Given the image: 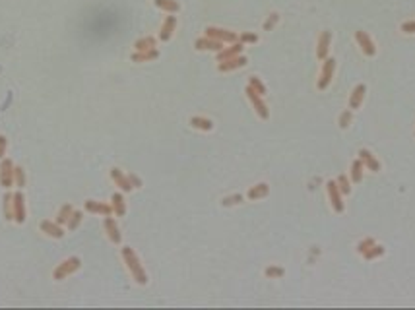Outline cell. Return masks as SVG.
Instances as JSON below:
<instances>
[{
	"instance_id": "9a60e30c",
	"label": "cell",
	"mask_w": 415,
	"mask_h": 310,
	"mask_svg": "<svg viewBox=\"0 0 415 310\" xmlns=\"http://www.w3.org/2000/svg\"><path fill=\"white\" fill-rule=\"evenodd\" d=\"M247 64V58L245 56H233V58H227L223 62H219V72H231V70H237V68H243Z\"/></svg>"
},
{
	"instance_id": "ffe728a7",
	"label": "cell",
	"mask_w": 415,
	"mask_h": 310,
	"mask_svg": "<svg viewBox=\"0 0 415 310\" xmlns=\"http://www.w3.org/2000/svg\"><path fill=\"white\" fill-rule=\"evenodd\" d=\"M241 53H243V43H233L231 47H227V49H221V51L217 53V62H223V60H227V58L239 56Z\"/></svg>"
},
{
	"instance_id": "d6986e66",
	"label": "cell",
	"mask_w": 415,
	"mask_h": 310,
	"mask_svg": "<svg viewBox=\"0 0 415 310\" xmlns=\"http://www.w3.org/2000/svg\"><path fill=\"white\" fill-rule=\"evenodd\" d=\"M268 194H270V186L266 183H258L247 192V198L249 200H260V198H266Z\"/></svg>"
},
{
	"instance_id": "7bdbcfd3",
	"label": "cell",
	"mask_w": 415,
	"mask_h": 310,
	"mask_svg": "<svg viewBox=\"0 0 415 310\" xmlns=\"http://www.w3.org/2000/svg\"><path fill=\"white\" fill-rule=\"evenodd\" d=\"M128 179H130V184H132L134 188H140V186H142V181H140L136 175H128Z\"/></svg>"
},
{
	"instance_id": "e575fe53",
	"label": "cell",
	"mask_w": 415,
	"mask_h": 310,
	"mask_svg": "<svg viewBox=\"0 0 415 310\" xmlns=\"http://www.w3.org/2000/svg\"><path fill=\"white\" fill-rule=\"evenodd\" d=\"M336 183H338V188H340L342 194H349V192H351V183H349V179H347L345 175H340Z\"/></svg>"
},
{
	"instance_id": "f1b7e54d",
	"label": "cell",
	"mask_w": 415,
	"mask_h": 310,
	"mask_svg": "<svg viewBox=\"0 0 415 310\" xmlns=\"http://www.w3.org/2000/svg\"><path fill=\"white\" fill-rule=\"evenodd\" d=\"M136 51H151L155 47V39L153 37H144V39H138L136 41Z\"/></svg>"
},
{
	"instance_id": "4fadbf2b",
	"label": "cell",
	"mask_w": 415,
	"mask_h": 310,
	"mask_svg": "<svg viewBox=\"0 0 415 310\" xmlns=\"http://www.w3.org/2000/svg\"><path fill=\"white\" fill-rule=\"evenodd\" d=\"M111 179H113V183L117 184L121 190H125V192H130V190L134 188V186L130 184V179L125 177V173H123L121 169H117V167L111 169Z\"/></svg>"
},
{
	"instance_id": "6da1fadb",
	"label": "cell",
	"mask_w": 415,
	"mask_h": 310,
	"mask_svg": "<svg viewBox=\"0 0 415 310\" xmlns=\"http://www.w3.org/2000/svg\"><path fill=\"white\" fill-rule=\"evenodd\" d=\"M121 256H123V260H125V264H127V268H128V272H130V275H132V279H134L138 285H145V283H147V274H145L144 266H142L140 258L136 256V252H134L130 246H123V248H121Z\"/></svg>"
},
{
	"instance_id": "52a82bcc",
	"label": "cell",
	"mask_w": 415,
	"mask_h": 310,
	"mask_svg": "<svg viewBox=\"0 0 415 310\" xmlns=\"http://www.w3.org/2000/svg\"><path fill=\"white\" fill-rule=\"evenodd\" d=\"M12 206H14V221L21 225L25 221V198L21 192L12 194Z\"/></svg>"
},
{
	"instance_id": "74e56055",
	"label": "cell",
	"mask_w": 415,
	"mask_h": 310,
	"mask_svg": "<svg viewBox=\"0 0 415 310\" xmlns=\"http://www.w3.org/2000/svg\"><path fill=\"white\" fill-rule=\"evenodd\" d=\"M243 202V196H239V194H235V196H227V198H223V206H235V204H241Z\"/></svg>"
},
{
	"instance_id": "484cf974",
	"label": "cell",
	"mask_w": 415,
	"mask_h": 310,
	"mask_svg": "<svg viewBox=\"0 0 415 310\" xmlns=\"http://www.w3.org/2000/svg\"><path fill=\"white\" fill-rule=\"evenodd\" d=\"M153 2H155V6H157V8H161V10H165V12H171V14H175V12H179V10H181L179 2H175V0H153Z\"/></svg>"
},
{
	"instance_id": "ba28073f",
	"label": "cell",
	"mask_w": 415,
	"mask_h": 310,
	"mask_svg": "<svg viewBox=\"0 0 415 310\" xmlns=\"http://www.w3.org/2000/svg\"><path fill=\"white\" fill-rule=\"evenodd\" d=\"M355 41H357V45L361 47L363 55H367V56L377 55V47H375L373 39L367 35V31H357V33H355Z\"/></svg>"
},
{
	"instance_id": "3957f363",
	"label": "cell",
	"mask_w": 415,
	"mask_h": 310,
	"mask_svg": "<svg viewBox=\"0 0 415 310\" xmlns=\"http://www.w3.org/2000/svg\"><path fill=\"white\" fill-rule=\"evenodd\" d=\"M245 93H247V97H249V101L253 103L254 110H256V114L260 116V118H268L270 116V110H268V105L264 103V99H262V95H258V93L254 92L251 86H247V90H245Z\"/></svg>"
},
{
	"instance_id": "d6a6232c",
	"label": "cell",
	"mask_w": 415,
	"mask_h": 310,
	"mask_svg": "<svg viewBox=\"0 0 415 310\" xmlns=\"http://www.w3.org/2000/svg\"><path fill=\"white\" fill-rule=\"evenodd\" d=\"M14 184L19 188L25 186V171L21 167H14Z\"/></svg>"
},
{
	"instance_id": "8992f818",
	"label": "cell",
	"mask_w": 415,
	"mask_h": 310,
	"mask_svg": "<svg viewBox=\"0 0 415 310\" xmlns=\"http://www.w3.org/2000/svg\"><path fill=\"white\" fill-rule=\"evenodd\" d=\"M0 186H14V163L10 159H0Z\"/></svg>"
},
{
	"instance_id": "8fae6325",
	"label": "cell",
	"mask_w": 415,
	"mask_h": 310,
	"mask_svg": "<svg viewBox=\"0 0 415 310\" xmlns=\"http://www.w3.org/2000/svg\"><path fill=\"white\" fill-rule=\"evenodd\" d=\"M330 43H332V33H330V31H322L320 37H318V45H316V56H318V60L328 58Z\"/></svg>"
},
{
	"instance_id": "d4e9b609",
	"label": "cell",
	"mask_w": 415,
	"mask_h": 310,
	"mask_svg": "<svg viewBox=\"0 0 415 310\" xmlns=\"http://www.w3.org/2000/svg\"><path fill=\"white\" fill-rule=\"evenodd\" d=\"M159 56V53L155 49L151 51H138L136 55H132V62H147V60H155Z\"/></svg>"
},
{
	"instance_id": "4dcf8cb0",
	"label": "cell",
	"mask_w": 415,
	"mask_h": 310,
	"mask_svg": "<svg viewBox=\"0 0 415 310\" xmlns=\"http://www.w3.org/2000/svg\"><path fill=\"white\" fill-rule=\"evenodd\" d=\"M264 274H266L268 279H279V277H283V275H285V270H283V268H279V266H268Z\"/></svg>"
},
{
	"instance_id": "f546056e",
	"label": "cell",
	"mask_w": 415,
	"mask_h": 310,
	"mask_svg": "<svg viewBox=\"0 0 415 310\" xmlns=\"http://www.w3.org/2000/svg\"><path fill=\"white\" fill-rule=\"evenodd\" d=\"M384 254V246H380V244H373L365 254H361L365 260H375V258H379V256Z\"/></svg>"
},
{
	"instance_id": "1f68e13d",
	"label": "cell",
	"mask_w": 415,
	"mask_h": 310,
	"mask_svg": "<svg viewBox=\"0 0 415 310\" xmlns=\"http://www.w3.org/2000/svg\"><path fill=\"white\" fill-rule=\"evenodd\" d=\"M249 86H251V88H253L254 92L258 93V95H262V97L266 95V86H264V84H262V82H260L256 76H251V80H249Z\"/></svg>"
},
{
	"instance_id": "44dd1931",
	"label": "cell",
	"mask_w": 415,
	"mask_h": 310,
	"mask_svg": "<svg viewBox=\"0 0 415 310\" xmlns=\"http://www.w3.org/2000/svg\"><path fill=\"white\" fill-rule=\"evenodd\" d=\"M175 27H177V19H175V16H167L161 25V31H159V39H161V41H169L171 35H173V31H175Z\"/></svg>"
},
{
	"instance_id": "277c9868",
	"label": "cell",
	"mask_w": 415,
	"mask_h": 310,
	"mask_svg": "<svg viewBox=\"0 0 415 310\" xmlns=\"http://www.w3.org/2000/svg\"><path fill=\"white\" fill-rule=\"evenodd\" d=\"M336 72V58H324V64H322V70H320V78L316 82V88L318 90H326L334 78Z\"/></svg>"
},
{
	"instance_id": "ab89813d",
	"label": "cell",
	"mask_w": 415,
	"mask_h": 310,
	"mask_svg": "<svg viewBox=\"0 0 415 310\" xmlns=\"http://www.w3.org/2000/svg\"><path fill=\"white\" fill-rule=\"evenodd\" d=\"M402 31L404 33H415V21H404L402 23Z\"/></svg>"
},
{
	"instance_id": "2e32d148",
	"label": "cell",
	"mask_w": 415,
	"mask_h": 310,
	"mask_svg": "<svg viewBox=\"0 0 415 310\" xmlns=\"http://www.w3.org/2000/svg\"><path fill=\"white\" fill-rule=\"evenodd\" d=\"M365 93H367V86H363V84H359V86H355V90L351 92V95H349V109H359L363 105V99H365Z\"/></svg>"
},
{
	"instance_id": "d590c367",
	"label": "cell",
	"mask_w": 415,
	"mask_h": 310,
	"mask_svg": "<svg viewBox=\"0 0 415 310\" xmlns=\"http://www.w3.org/2000/svg\"><path fill=\"white\" fill-rule=\"evenodd\" d=\"M351 120H353V114H351V110H343L342 116H340V126H342L343 130H345V128H349Z\"/></svg>"
},
{
	"instance_id": "603a6c76",
	"label": "cell",
	"mask_w": 415,
	"mask_h": 310,
	"mask_svg": "<svg viewBox=\"0 0 415 310\" xmlns=\"http://www.w3.org/2000/svg\"><path fill=\"white\" fill-rule=\"evenodd\" d=\"M363 171H365V165H363L361 159H355L353 163H351V171H349V175H351V183L359 184L363 181Z\"/></svg>"
},
{
	"instance_id": "4316f807",
	"label": "cell",
	"mask_w": 415,
	"mask_h": 310,
	"mask_svg": "<svg viewBox=\"0 0 415 310\" xmlns=\"http://www.w3.org/2000/svg\"><path fill=\"white\" fill-rule=\"evenodd\" d=\"M74 213V207L70 206V204H64L62 207H60V211H58V215H56V223L58 225H64V223H68V219H70V215Z\"/></svg>"
},
{
	"instance_id": "cb8c5ba5",
	"label": "cell",
	"mask_w": 415,
	"mask_h": 310,
	"mask_svg": "<svg viewBox=\"0 0 415 310\" xmlns=\"http://www.w3.org/2000/svg\"><path fill=\"white\" fill-rule=\"evenodd\" d=\"M113 211L119 215V217H123L125 213H127V204H125V198H123V194H113Z\"/></svg>"
},
{
	"instance_id": "f35d334b",
	"label": "cell",
	"mask_w": 415,
	"mask_h": 310,
	"mask_svg": "<svg viewBox=\"0 0 415 310\" xmlns=\"http://www.w3.org/2000/svg\"><path fill=\"white\" fill-rule=\"evenodd\" d=\"M277 19H279V16H277L276 12H274V14H270V18H268V21L264 23V29H266V31H270L272 27H274V25L277 23Z\"/></svg>"
},
{
	"instance_id": "60d3db41",
	"label": "cell",
	"mask_w": 415,
	"mask_h": 310,
	"mask_svg": "<svg viewBox=\"0 0 415 310\" xmlns=\"http://www.w3.org/2000/svg\"><path fill=\"white\" fill-rule=\"evenodd\" d=\"M6 147H8V140H6V136H2V134H0V159H4V155H6Z\"/></svg>"
},
{
	"instance_id": "30bf717a",
	"label": "cell",
	"mask_w": 415,
	"mask_h": 310,
	"mask_svg": "<svg viewBox=\"0 0 415 310\" xmlns=\"http://www.w3.org/2000/svg\"><path fill=\"white\" fill-rule=\"evenodd\" d=\"M103 227H105V233H107L109 240H111V242H115V244H121L123 235H121V229H119L117 221L109 215V217H105V221H103Z\"/></svg>"
},
{
	"instance_id": "e0dca14e",
	"label": "cell",
	"mask_w": 415,
	"mask_h": 310,
	"mask_svg": "<svg viewBox=\"0 0 415 310\" xmlns=\"http://www.w3.org/2000/svg\"><path fill=\"white\" fill-rule=\"evenodd\" d=\"M194 47H196L198 51H216V53H219V51L223 49V43L212 39V37H204V39H198V41H196Z\"/></svg>"
},
{
	"instance_id": "83f0119b",
	"label": "cell",
	"mask_w": 415,
	"mask_h": 310,
	"mask_svg": "<svg viewBox=\"0 0 415 310\" xmlns=\"http://www.w3.org/2000/svg\"><path fill=\"white\" fill-rule=\"evenodd\" d=\"M4 217L8 219V221H14V206H12V194L10 192H6L4 194Z\"/></svg>"
},
{
	"instance_id": "7c38bea8",
	"label": "cell",
	"mask_w": 415,
	"mask_h": 310,
	"mask_svg": "<svg viewBox=\"0 0 415 310\" xmlns=\"http://www.w3.org/2000/svg\"><path fill=\"white\" fill-rule=\"evenodd\" d=\"M86 211H90V213H99V215H105V217H109V215L115 213V211H113V206L103 204V202H95V200L86 202Z\"/></svg>"
},
{
	"instance_id": "5bb4252c",
	"label": "cell",
	"mask_w": 415,
	"mask_h": 310,
	"mask_svg": "<svg viewBox=\"0 0 415 310\" xmlns=\"http://www.w3.org/2000/svg\"><path fill=\"white\" fill-rule=\"evenodd\" d=\"M39 227H41V231H43L45 235H49V237H53V238H62L64 237V229H62L56 221L53 223V221H47V219H45V221H41V223H39Z\"/></svg>"
},
{
	"instance_id": "9c48e42d",
	"label": "cell",
	"mask_w": 415,
	"mask_h": 310,
	"mask_svg": "<svg viewBox=\"0 0 415 310\" xmlns=\"http://www.w3.org/2000/svg\"><path fill=\"white\" fill-rule=\"evenodd\" d=\"M206 37H212V39L221 41V43H237V35H235L233 31L219 29V27H208L206 29Z\"/></svg>"
},
{
	"instance_id": "b9f144b4",
	"label": "cell",
	"mask_w": 415,
	"mask_h": 310,
	"mask_svg": "<svg viewBox=\"0 0 415 310\" xmlns=\"http://www.w3.org/2000/svg\"><path fill=\"white\" fill-rule=\"evenodd\" d=\"M256 41H258V37L254 33H243L241 35V43H256Z\"/></svg>"
},
{
	"instance_id": "7402d4cb",
	"label": "cell",
	"mask_w": 415,
	"mask_h": 310,
	"mask_svg": "<svg viewBox=\"0 0 415 310\" xmlns=\"http://www.w3.org/2000/svg\"><path fill=\"white\" fill-rule=\"evenodd\" d=\"M190 126L196 128V130H202V132H210V130H214V122L210 118H204V116H192L190 118Z\"/></svg>"
},
{
	"instance_id": "5b68a950",
	"label": "cell",
	"mask_w": 415,
	"mask_h": 310,
	"mask_svg": "<svg viewBox=\"0 0 415 310\" xmlns=\"http://www.w3.org/2000/svg\"><path fill=\"white\" fill-rule=\"evenodd\" d=\"M326 190H328V198H330V204H332V209L336 213H342L343 211V200H342V192L338 188V183L336 181H328L326 183Z\"/></svg>"
},
{
	"instance_id": "ac0fdd59",
	"label": "cell",
	"mask_w": 415,
	"mask_h": 310,
	"mask_svg": "<svg viewBox=\"0 0 415 310\" xmlns=\"http://www.w3.org/2000/svg\"><path fill=\"white\" fill-rule=\"evenodd\" d=\"M359 159H361L363 165H365L369 171H373V173H379L380 171V161L379 159H375V155H373L369 149H361V151H359Z\"/></svg>"
},
{
	"instance_id": "836d02e7",
	"label": "cell",
	"mask_w": 415,
	"mask_h": 310,
	"mask_svg": "<svg viewBox=\"0 0 415 310\" xmlns=\"http://www.w3.org/2000/svg\"><path fill=\"white\" fill-rule=\"evenodd\" d=\"M82 219H84V213H82V211H74L72 215H70V219H68V223H66L68 229H70V231H76L78 225L82 223Z\"/></svg>"
},
{
	"instance_id": "7a4b0ae2",
	"label": "cell",
	"mask_w": 415,
	"mask_h": 310,
	"mask_svg": "<svg viewBox=\"0 0 415 310\" xmlns=\"http://www.w3.org/2000/svg\"><path fill=\"white\" fill-rule=\"evenodd\" d=\"M80 266H82V260H80L78 256H70V258H66L62 264H58V266L54 268L53 279L62 281V279H66L68 275H72L76 270H80Z\"/></svg>"
},
{
	"instance_id": "8d00e7d4",
	"label": "cell",
	"mask_w": 415,
	"mask_h": 310,
	"mask_svg": "<svg viewBox=\"0 0 415 310\" xmlns=\"http://www.w3.org/2000/svg\"><path fill=\"white\" fill-rule=\"evenodd\" d=\"M373 244H377L375 242V238H365V240H361L359 244H357V250H359V254H365Z\"/></svg>"
}]
</instances>
